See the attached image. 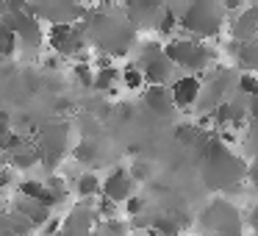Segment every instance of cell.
Returning <instances> with one entry per match:
<instances>
[{"instance_id": "cell-10", "label": "cell", "mask_w": 258, "mask_h": 236, "mask_svg": "<svg viewBox=\"0 0 258 236\" xmlns=\"http://www.w3.org/2000/svg\"><path fill=\"white\" fill-rule=\"evenodd\" d=\"M153 230L161 236H178L180 222L175 217H158V219H153Z\"/></svg>"}, {"instance_id": "cell-25", "label": "cell", "mask_w": 258, "mask_h": 236, "mask_svg": "<svg viewBox=\"0 0 258 236\" xmlns=\"http://www.w3.org/2000/svg\"><path fill=\"white\" fill-rule=\"evenodd\" d=\"M108 233L122 236V233H125V225H119V219H108Z\"/></svg>"}, {"instance_id": "cell-18", "label": "cell", "mask_w": 258, "mask_h": 236, "mask_svg": "<svg viewBox=\"0 0 258 236\" xmlns=\"http://www.w3.org/2000/svg\"><path fill=\"white\" fill-rule=\"evenodd\" d=\"M150 172H153V169H150V164H147V161H134V164H131V169H128V175L134 181H147V178H150Z\"/></svg>"}, {"instance_id": "cell-8", "label": "cell", "mask_w": 258, "mask_h": 236, "mask_svg": "<svg viewBox=\"0 0 258 236\" xmlns=\"http://www.w3.org/2000/svg\"><path fill=\"white\" fill-rule=\"evenodd\" d=\"M75 189H78L81 197H95V195L103 192V184H100V178H97L95 172H84L78 178V186H75Z\"/></svg>"}, {"instance_id": "cell-26", "label": "cell", "mask_w": 258, "mask_h": 236, "mask_svg": "<svg viewBox=\"0 0 258 236\" xmlns=\"http://www.w3.org/2000/svg\"><path fill=\"white\" fill-rule=\"evenodd\" d=\"M42 64H45V70H58V56H47Z\"/></svg>"}, {"instance_id": "cell-14", "label": "cell", "mask_w": 258, "mask_h": 236, "mask_svg": "<svg viewBox=\"0 0 258 236\" xmlns=\"http://www.w3.org/2000/svg\"><path fill=\"white\" fill-rule=\"evenodd\" d=\"M178 25H180V17H178V14H175L172 9H164L161 17H158V31H161V34H172Z\"/></svg>"}, {"instance_id": "cell-11", "label": "cell", "mask_w": 258, "mask_h": 236, "mask_svg": "<svg viewBox=\"0 0 258 236\" xmlns=\"http://www.w3.org/2000/svg\"><path fill=\"white\" fill-rule=\"evenodd\" d=\"M73 156H75L78 164H92L97 158V145L95 142H81V145L73 150Z\"/></svg>"}, {"instance_id": "cell-17", "label": "cell", "mask_w": 258, "mask_h": 236, "mask_svg": "<svg viewBox=\"0 0 258 236\" xmlns=\"http://www.w3.org/2000/svg\"><path fill=\"white\" fill-rule=\"evenodd\" d=\"M175 134H178V139L183 142V145H191V142H197L200 128H197V125H178V128H175Z\"/></svg>"}, {"instance_id": "cell-24", "label": "cell", "mask_w": 258, "mask_h": 236, "mask_svg": "<svg viewBox=\"0 0 258 236\" xmlns=\"http://www.w3.org/2000/svg\"><path fill=\"white\" fill-rule=\"evenodd\" d=\"M247 117L258 123V97H250V103H247Z\"/></svg>"}, {"instance_id": "cell-22", "label": "cell", "mask_w": 258, "mask_h": 236, "mask_svg": "<svg viewBox=\"0 0 258 236\" xmlns=\"http://www.w3.org/2000/svg\"><path fill=\"white\" fill-rule=\"evenodd\" d=\"M58 230H61V219H47V225L42 228V233H45V236H56Z\"/></svg>"}, {"instance_id": "cell-12", "label": "cell", "mask_w": 258, "mask_h": 236, "mask_svg": "<svg viewBox=\"0 0 258 236\" xmlns=\"http://www.w3.org/2000/svg\"><path fill=\"white\" fill-rule=\"evenodd\" d=\"M119 78V73L114 67H106V70H100V73L95 75V86L100 92H111L114 89V81Z\"/></svg>"}, {"instance_id": "cell-5", "label": "cell", "mask_w": 258, "mask_h": 236, "mask_svg": "<svg viewBox=\"0 0 258 236\" xmlns=\"http://www.w3.org/2000/svg\"><path fill=\"white\" fill-rule=\"evenodd\" d=\"M230 34L239 45H250L258 39V6L255 9H241V17L230 23Z\"/></svg>"}, {"instance_id": "cell-1", "label": "cell", "mask_w": 258, "mask_h": 236, "mask_svg": "<svg viewBox=\"0 0 258 236\" xmlns=\"http://www.w3.org/2000/svg\"><path fill=\"white\" fill-rule=\"evenodd\" d=\"M222 25H225V9L217 6V3H195L180 17V28L195 34L197 39H203V36H217L222 31Z\"/></svg>"}, {"instance_id": "cell-4", "label": "cell", "mask_w": 258, "mask_h": 236, "mask_svg": "<svg viewBox=\"0 0 258 236\" xmlns=\"http://www.w3.org/2000/svg\"><path fill=\"white\" fill-rule=\"evenodd\" d=\"M131 189H134V178L128 175V169H114L103 184V197L111 203H125L131 197Z\"/></svg>"}, {"instance_id": "cell-27", "label": "cell", "mask_w": 258, "mask_h": 236, "mask_svg": "<svg viewBox=\"0 0 258 236\" xmlns=\"http://www.w3.org/2000/svg\"><path fill=\"white\" fill-rule=\"evenodd\" d=\"M217 236H241L239 230H228V233H217Z\"/></svg>"}, {"instance_id": "cell-9", "label": "cell", "mask_w": 258, "mask_h": 236, "mask_svg": "<svg viewBox=\"0 0 258 236\" xmlns=\"http://www.w3.org/2000/svg\"><path fill=\"white\" fill-rule=\"evenodd\" d=\"M119 81H122L125 89H142V86L147 84V81H145V73H142L139 67H134V64H128V67L119 73Z\"/></svg>"}, {"instance_id": "cell-19", "label": "cell", "mask_w": 258, "mask_h": 236, "mask_svg": "<svg viewBox=\"0 0 258 236\" xmlns=\"http://www.w3.org/2000/svg\"><path fill=\"white\" fill-rule=\"evenodd\" d=\"M125 211H128L131 217H139V214L145 211V197H139V195H131L128 200H125Z\"/></svg>"}, {"instance_id": "cell-21", "label": "cell", "mask_w": 258, "mask_h": 236, "mask_svg": "<svg viewBox=\"0 0 258 236\" xmlns=\"http://www.w3.org/2000/svg\"><path fill=\"white\" fill-rule=\"evenodd\" d=\"M97 211H100L103 217L111 219V217H114V211H117V203H111V200H106V197H103V200L97 203Z\"/></svg>"}, {"instance_id": "cell-2", "label": "cell", "mask_w": 258, "mask_h": 236, "mask_svg": "<svg viewBox=\"0 0 258 236\" xmlns=\"http://www.w3.org/2000/svg\"><path fill=\"white\" fill-rule=\"evenodd\" d=\"M164 56L178 67L191 70V73H203L211 64V50L197 39H172L169 45H164Z\"/></svg>"}, {"instance_id": "cell-15", "label": "cell", "mask_w": 258, "mask_h": 236, "mask_svg": "<svg viewBox=\"0 0 258 236\" xmlns=\"http://www.w3.org/2000/svg\"><path fill=\"white\" fill-rule=\"evenodd\" d=\"M239 89L244 92V95H250V97H258V75L244 73V75L239 78Z\"/></svg>"}, {"instance_id": "cell-7", "label": "cell", "mask_w": 258, "mask_h": 236, "mask_svg": "<svg viewBox=\"0 0 258 236\" xmlns=\"http://www.w3.org/2000/svg\"><path fill=\"white\" fill-rule=\"evenodd\" d=\"M239 64L250 73H258V42H250V45H239V53H236Z\"/></svg>"}, {"instance_id": "cell-20", "label": "cell", "mask_w": 258, "mask_h": 236, "mask_svg": "<svg viewBox=\"0 0 258 236\" xmlns=\"http://www.w3.org/2000/svg\"><path fill=\"white\" fill-rule=\"evenodd\" d=\"M75 78L84 86H95V75H92V70L86 67V64H75Z\"/></svg>"}, {"instance_id": "cell-3", "label": "cell", "mask_w": 258, "mask_h": 236, "mask_svg": "<svg viewBox=\"0 0 258 236\" xmlns=\"http://www.w3.org/2000/svg\"><path fill=\"white\" fill-rule=\"evenodd\" d=\"M169 95H172V106L175 108H191L200 103L203 97V81L197 75H180L172 86H169Z\"/></svg>"}, {"instance_id": "cell-16", "label": "cell", "mask_w": 258, "mask_h": 236, "mask_svg": "<svg viewBox=\"0 0 258 236\" xmlns=\"http://www.w3.org/2000/svg\"><path fill=\"white\" fill-rule=\"evenodd\" d=\"M39 161V153L36 150H23V147H20L17 153H14V164H17V167H31V164H36Z\"/></svg>"}, {"instance_id": "cell-6", "label": "cell", "mask_w": 258, "mask_h": 236, "mask_svg": "<svg viewBox=\"0 0 258 236\" xmlns=\"http://www.w3.org/2000/svg\"><path fill=\"white\" fill-rule=\"evenodd\" d=\"M145 106L156 114H169L172 111V95L164 86H150V89H145Z\"/></svg>"}, {"instance_id": "cell-13", "label": "cell", "mask_w": 258, "mask_h": 236, "mask_svg": "<svg viewBox=\"0 0 258 236\" xmlns=\"http://www.w3.org/2000/svg\"><path fill=\"white\" fill-rule=\"evenodd\" d=\"M20 195L36 203L42 195H45V184H42V181H23V184H20Z\"/></svg>"}, {"instance_id": "cell-23", "label": "cell", "mask_w": 258, "mask_h": 236, "mask_svg": "<svg viewBox=\"0 0 258 236\" xmlns=\"http://www.w3.org/2000/svg\"><path fill=\"white\" fill-rule=\"evenodd\" d=\"M247 178H250L252 186H258V156H255V161H250V167H247Z\"/></svg>"}]
</instances>
